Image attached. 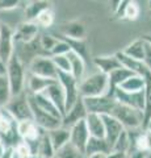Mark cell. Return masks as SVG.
Masks as SVG:
<instances>
[{
    "mask_svg": "<svg viewBox=\"0 0 151 158\" xmlns=\"http://www.w3.org/2000/svg\"><path fill=\"white\" fill-rule=\"evenodd\" d=\"M77 91L81 99L109 95L108 75L100 71L89 74L83 78L80 82H77Z\"/></svg>",
    "mask_w": 151,
    "mask_h": 158,
    "instance_id": "6da1fadb",
    "label": "cell"
},
{
    "mask_svg": "<svg viewBox=\"0 0 151 158\" xmlns=\"http://www.w3.org/2000/svg\"><path fill=\"white\" fill-rule=\"evenodd\" d=\"M26 75L28 71H25V65L14 53L11 59L6 63V77L8 79L9 87H11L12 98L25 92Z\"/></svg>",
    "mask_w": 151,
    "mask_h": 158,
    "instance_id": "7a4b0ae2",
    "label": "cell"
},
{
    "mask_svg": "<svg viewBox=\"0 0 151 158\" xmlns=\"http://www.w3.org/2000/svg\"><path fill=\"white\" fill-rule=\"evenodd\" d=\"M110 116L120 123L125 131H139L143 129V112H141L128 106L116 103Z\"/></svg>",
    "mask_w": 151,
    "mask_h": 158,
    "instance_id": "3957f363",
    "label": "cell"
},
{
    "mask_svg": "<svg viewBox=\"0 0 151 158\" xmlns=\"http://www.w3.org/2000/svg\"><path fill=\"white\" fill-rule=\"evenodd\" d=\"M4 110L16 123L24 120H32V111L28 102L26 92H24L18 96L11 98V100L7 103Z\"/></svg>",
    "mask_w": 151,
    "mask_h": 158,
    "instance_id": "277c9868",
    "label": "cell"
},
{
    "mask_svg": "<svg viewBox=\"0 0 151 158\" xmlns=\"http://www.w3.org/2000/svg\"><path fill=\"white\" fill-rule=\"evenodd\" d=\"M28 74L57 81L58 70H57V67L54 65V62H53L51 57H49V56H38V57L33 58L32 61L29 62Z\"/></svg>",
    "mask_w": 151,
    "mask_h": 158,
    "instance_id": "5b68a950",
    "label": "cell"
},
{
    "mask_svg": "<svg viewBox=\"0 0 151 158\" xmlns=\"http://www.w3.org/2000/svg\"><path fill=\"white\" fill-rule=\"evenodd\" d=\"M87 113H95V115H110L113 107L116 106V100L112 95H104L97 98H85L81 99Z\"/></svg>",
    "mask_w": 151,
    "mask_h": 158,
    "instance_id": "8992f818",
    "label": "cell"
},
{
    "mask_svg": "<svg viewBox=\"0 0 151 158\" xmlns=\"http://www.w3.org/2000/svg\"><path fill=\"white\" fill-rule=\"evenodd\" d=\"M57 82L61 85L63 92H65L66 111H69L70 108L80 99L79 91H77V81H75V79L71 77V74H66V73H59V71H58Z\"/></svg>",
    "mask_w": 151,
    "mask_h": 158,
    "instance_id": "52a82bcc",
    "label": "cell"
},
{
    "mask_svg": "<svg viewBox=\"0 0 151 158\" xmlns=\"http://www.w3.org/2000/svg\"><path fill=\"white\" fill-rule=\"evenodd\" d=\"M14 54L13 28L8 24L0 23V59L7 63Z\"/></svg>",
    "mask_w": 151,
    "mask_h": 158,
    "instance_id": "ba28073f",
    "label": "cell"
},
{
    "mask_svg": "<svg viewBox=\"0 0 151 158\" xmlns=\"http://www.w3.org/2000/svg\"><path fill=\"white\" fill-rule=\"evenodd\" d=\"M38 36H40V28L32 21L20 23L13 29L14 45H17V44L24 45V44L33 42L34 40L38 38Z\"/></svg>",
    "mask_w": 151,
    "mask_h": 158,
    "instance_id": "9c48e42d",
    "label": "cell"
},
{
    "mask_svg": "<svg viewBox=\"0 0 151 158\" xmlns=\"http://www.w3.org/2000/svg\"><path fill=\"white\" fill-rule=\"evenodd\" d=\"M113 98L117 103L124 106H128L134 110L143 112L145 110V91L141 92H125L120 88H116L113 91Z\"/></svg>",
    "mask_w": 151,
    "mask_h": 158,
    "instance_id": "30bf717a",
    "label": "cell"
},
{
    "mask_svg": "<svg viewBox=\"0 0 151 158\" xmlns=\"http://www.w3.org/2000/svg\"><path fill=\"white\" fill-rule=\"evenodd\" d=\"M70 131V140L69 142L75 146L76 149H79L80 152L84 153V149H85V145L87 142L89 140V133L87 131V127H85V123L84 120H81L79 123L74 124L71 128H69Z\"/></svg>",
    "mask_w": 151,
    "mask_h": 158,
    "instance_id": "8fae6325",
    "label": "cell"
},
{
    "mask_svg": "<svg viewBox=\"0 0 151 158\" xmlns=\"http://www.w3.org/2000/svg\"><path fill=\"white\" fill-rule=\"evenodd\" d=\"M103 121H104V133H105L104 140L106 141V144L109 145L110 150H112V148H113L114 142L117 141V138L120 137V135L125 129L122 128V125L110 115H104Z\"/></svg>",
    "mask_w": 151,
    "mask_h": 158,
    "instance_id": "7c38bea8",
    "label": "cell"
},
{
    "mask_svg": "<svg viewBox=\"0 0 151 158\" xmlns=\"http://www.w3.org/2000/svg\"><path fill=\"white\" fill-rule=\"evenodd\" d=\"M85 116H87V111H85L84 106H83V100L80 98L79 100H77L69 111H66V113L62 116V127L69 129V128H71L74 124H76V123L84 120Z\"/></svg>",
    "mask_w": 151,
    "mask_h": 158,
    "instance_id": "4fadbf2b",
    "label": "cell"
},
{
    "mask_svg": "<svg viewBox=\"0 0 151 158\" xmlns=\"http://www.w3.org/2000/svg\"><path fill=\"white\" fill-rule=\"evenodd\" d=\"M42 94L55 106V108L59 111V113L62 116L65 115V112H66V99H65V92H63L59 83L55 81L53 85L49 86Z\"/></svg>",
    "mask_w": 151,
    "mask_h": 158,
    "instance_id": "5bb4252c",
    "label": "cell"
},
{
    "mask_svg": "<svg viewBox=\"0 0 151 158\" xmlns=\"http://www.w3.org/2000/svg\"><path fill=\"white\" fill-rule=\"evenodd\" d=\"M16 131L18 137L21 138V141H33L37 140L41 136V131L38 128L33 120H24V121H18L16 123Z\"/></svg>",
    "mask_w": 151,
    "mask_h": 158,
    "instance_id": "9a60e30c",
    "label": "cell"
},
{
    "mask_svg": "<svg viewBox=\"0 0 151 158\" xmlns=\"http://www.w3.org/2000/svg\"><path fill=\"white\" fill-rule=\"evenodd\" d=\"M55 81L53 79H46V78H41V77H36V75H26V83H25V92L30 94V95H36V94H42L46 88L53 85Z\"/></svg>",
    "mask_w": 151,
    "mask_h": 158,
    "instance_id": "2e32d148",
    "label": "cell"
},
{
    "mask_svg": "<svg viewBox=\"0 0 151 158\" xmlns=\"http://www.w3.org/2000/svg\"><path fill=\"white\" fill-rule=\"evenodd\" d=\"M87 131L89 133V137L93 138H104V121L103 116L95 115V113H87V116L84 118Z\"/></svg>",
    "mask_w": 151,
    "mask_h": 158,
    "instance_id": "e0dca14e",
    "label": "cell"
},
{
    "mask_svg": "<svg viewBox=\"0 0 151 158\" xmlns=\"http://www.w3.org/2000/svg\"><path fill=\"white\" fill-rule=\"evenodd\" d=\"M116 57L118 58L121 66L125 67V69H128L129 71H131L133 74H135V75L145 77L146 74L149 73L143 62H141V61H137V59H133V58L128 57L126 54L122 53V50H121V52H117V53H116Z\"/></svg>",
    "mask_w": 151,
    "mask_h": 158,
    "instance_id": "ac0fdd59",
    "label": "cell"
},
{
    "mask_svg": "<svg viewBox=\"0 0 151 158\" xmlns=\"http://www.w3.org/2000/svg\"><path fill=\"white\" fill-rule=\"evenodd\" d=\"M95 66L99 69L100 73L105 74V75H109L112 71L117 70V69L122 67L121 63L118 61V58L116 57V54H112V56H101V57H96L93 59Z\"/></svg>",
    "mask_w": 151,
    "mask_h": 158,
    "instance_id": "d6986e66",
    "label": "cell"
},
{
    "mask_svg": "<svg viewBox=\"0 0 151 158\" xmlns=\"http://www.w3.org/2000/svg\"><path fill=\"white\" fill-rule=\"evenodd\" d=\"M67 58L70 62V74L75 81L80 82L85 77V61L76 53L70 52L67 53Z\"/></svg>",
    "mask_w": 151,
    "mask_h": 158,
    "instance_id": "ffe728a7",
    "label": "cell"
},
{
    "mask_svg": "<svg viewBox=\"0 0 151 158\" xmlns=\"http://www.w3.org/2000/svg\"><path fill=\"white\" fill-rule=\"evenodd\" d=\"M49 140H50L54 150H59L61 148H63L66 144H69L70 140V131L65 127H59L57 129H53L50 132H47Z\"/></svg>",
    "mask_w": 151,
    "mask_h": 158,
    "instance_id": "44dd1931",
    "label": "cell"
},
{
    "mask_svg": "<svg viewBox=\"0 0 151 158\" xmlns=\"http://www.w3.org/2000/svg\"><path fill=\"white\" fill-rule=\"evenodd\" d=\"M109 152H110V148L106 144V141L104 138L89 137V140L85 145V149H84V154H85V157L95 156V154H104L105 156V154H108Z\"/></svg>",
    "mask_w": 151,
    "mask_h": 158,
    "instance_id": "7402d4cb",
    "label": "cell"
},
{
    "mask_svg": "<svg viewBox=\"0 0 151 158\" xmlns=\"http://www.w3.org/2000/svg\"><path fill=\"white\" fill-rule=\"evenodd\" d=\"M145 52H146V44L142 38L134 40L133 42L129 44V45L122 50V53L126 54L128 57L137 59V61H141V62H143Z\"/></svg>",
    "mask_w": 151,
    "mask_h": 158,
    "instance_id": "603a6c76",
    "label": "cell"
},
{
    "mask_svg": "<svg viewBox=\"0 0 151 158\" xmlns=\"http://www.w3.org/2000/svg\"><path fill=\"white\" fill-rule=\"evenodd\" d=\"M47 8H51L50 3L47 2H29L26 3V6H24V13H25V17H26V21H34L37 19V16L40 15L41 12H43L45 9Z\"/></svg>",
    "mask_w": 151,
    "mask_h": 158,
    "instance_id": "cb8c5ba5",
    "label": "cell"
},
{
    "mask_svg": "<svg viewBox=\"0 0 151 158\" xmlns=\"http://www.w3.org/2000/svg\"><path fill=\"white\" fill-rule=\"evenodd\" d=\"M57 37L63 40V41L70 46L71 52H74L77 56H80L84 61L88 59V45H87L85 40H72V38H67L65 36H62V34H59V36L57 34Z\"/></svg>",
    "mask_w": 151,
    "mask_h": 158,
    "instance_id": "d4e9b609",
    "label": "cell"
},
{
    "mask_svg": "<svg viewBox=\"0 0 151 158\" xmlns=\"http://www.w3.org/2000/svg\"><path fill=\"white\" fill-rule=\"evenodd\" d=\"M145 86H146V81H145V77H141V75H131L129 79L121 85L120 88L121 91H125V92H141V91H145Z\"/></svg>",
    "mask_w": 151,
    "mask_h": 158,
    "instance_id": "484cf974",
    "label": "cell"
},
{
    "mask_svg": "<svg viewBox=\"0 0 151 158\" xmlns=\"http://www.w3.org/2000/svg\"><path fill=\"white\" fill-rule=\"evenodd\" d=\"M36 156H40L42 158H53L55 156V150H54V148H53L50 140H49L47 132H42L40 138H38Z\"/></svg>",
    "mask_w": 151,
    "mask_h": 158,
    "instance_id": "4316f807",
    "label": "cell"
},
{
    "mask_svg": "<svg viewBox=\"0 0 151 158\" xmlns=\"http://www.w3.org/2000/svg\"><path fill=\"white\" fill-rule=\"evenodd\" d=\"M145 110H143V129L151 120V74L147 73L145 75Z\"/></svg>",
    "mask_w": 151,
    "mask_h": 158,
    "instance_id": "83f0119b",
    "label": "cell"
},
{
    "mask_svg": "<svg viewBox=\"0 0 151 158\" xmlns=\"http://www.w3.org/2000/svg\"><path fill=\"white\" fill-rule=\"evenodd\" d=\"M84 34H85L84 25L75 21L66 25V28L63 29L62 36H65L67 38H72V40H84Z\"/></svg>",
    "mask_w": 151,
    "mask_h": 158,
    "instance_id": "f1b7e54d",
    "label": "cell"
},
{
    "mask_svg": "<svg viewBox=\"0 0 151 158\" xmlns=\"http://www.w3.org/2000/svg\"><path fill=\"white\" fill-rule=\"evenodd\" d=\"M112 150L124 153V154L128 156V153L131 150V140H130V135H129L128 131H124L121 133L120 137L117 138V141L114 142Z\"/></svg>",
    "mask_w": 151,
    "mask_h": 158,
    "instance_id": "f546056e",
    "label": "cell"
},
{
    "mask_svg": "<svg viewBox=\"0 0 151 158\" xmlns=\"http://www.w3.org/2000/svg\"><path fill=\"white\" fill-rule=\"evenodd\" d=\"M57 158H87L85 154L79 149H76L75 146H72L70 142L66 144L63 148H61L59 150L55 152Z\"/></svg>",
    "mask_w": 151,
    "mask_h": 158,
    "instance_id": "4dcf8cb0",
    "label": "cell"
},
{
    "mask_svg": "<svg viewBox=\"0 0 151 158\" xmlns=\"http://www.w3.org/2000/svg\"><path fill=\"white\" fill-rule=\"evenodd\" d=\"M54 20H55V17H54L53 9L47 8V9H45L43 12H41L40 15H38L37 19L33 23H34L38 28H50L53 24H54Z\"/></svg>",
    "mask_w": 151,
    "mask_h": 158,
    "instance_id": "1f68e13d",
    "label": "cell"
},
{
    "mask_svg": "<svg viewBox=\"0 0 151 158\" xmlns=\"http://www.w3.org/2000/svg\"><path fill=\"white\" fill-rule=\"evenodd\" d=\"M12 94L11 87H9L8 79L6 75H0V108H4L7 103L11 100Z\"/></svg>",
    "mask_w": 151,
    "mask_h": 158,
    "instance_id": "d6a6232c",
    "label": "cell"
},
{
    "mask_svg": "<svg viewBox=\"0 0 151 158\" xmlns=\"http://www.w3.org/2000/svg\"><path fill=\"white\" fill-rule=\"evenodd\" d=\"M57 41H58V38L54 36V34H46L45 33V34H41V36L38 37V42H40L41 49L49 57H50V52H51V49L54 48Z\"/></svg>",
    "mask_w": 151,
    "mask_h": 158,
    "instance_id": "836d02e7",
    "label": "cell"
},
{
    "mask_svg": "<svg viewBox=\"0 0 151 158\" xmlns=\"http://www.w3.org/2000/svg\"><path fill=\"white\" fill-rule=\"evenodd\" d=\"M139 12H141V8L135 2H126V7H125V11L122 15V19L134 21V20L138 19Z\"/></svg>",
    "mask_w": 151,
    "mask_h": 158,
    "instance_id": "e575fe53",
    "label": "cell"
},
{
    "mask_svg": "<svg viewBox=\"0 0 151 158\" xmlns=\"http://www.w3.org/2000/svg\"><path fill=\"white\" fill-rule=\"evenodd\" d=\"M51 59H53V62H54L57 70L59 73L70 74V62H69V58H67V54H66V56L51 57Z\"/></svg>",
    "mask_w": 151,
    "mask_h": 158,
    "instance_id": "d590c367",
    "label": "cell"
},
{
    "mask_svg": "<svg viewBox=\"0 0 151 158\" xmlns=\"http://www.w3.org/2000/svg\"><path fill=\"white\" fill-rule=\"evenodd\" d=\"M57 37V36H55ZM58 38V37H57ZM71 52V49L70 46L67 45V44L63 41V40L61 38H58V41L57 44L54 45V48L51 49V52H50V57H55V56H66L67 53H70Z\"/></svg>",
    "mask_w": 151,
    "mask_h": 158,
    "instance_id": "8d00e7d4",
    "label": "cell"
},
{
    "mask_svg": "<svg viewBox=\"0 0 151 158\" xmlns=\"http://www.w3.org/2000/svg\"><path fill=\"white\" fill-rule=\"evenodd\" d=\"M21 2L18 0H0V12H9L20 7Z\"/></svg>",
    "mask_w": 151,
    "mask_h": 158,
    "instance_id": "74e56055",
    "label": "cell"
},
{
    "mask_svg": "<svg viewBox=\"0 0 151 158\" xmlns=\"http://www.w3.org/2000/svg\"><path fill=\"white\" fill-rule=\"evenodd\" d=\"M146 44V42H145ZM143 63L146 69H147V71L151 74V48L146 44V52H145V58H143Z\"/></svg>",
    "mask_w": 151,
    "mask_h": 158,
    "instance_id": "f35d334b",
    "label": "cell"
},
{
    "mask_svg": "<svg viewBox=\"0 0 151 158\" xmlns=\"http://www.w3.org/2000/svg\"><path fill=\"white\" fill-rule=\"evenodd\" d=\"M146 156V153L145 152H141V150H130L128 153V157L126 158H145Z\"/></svg>",
    "mask_w": 151,
    "mask_h": 158,
    "instance_id": "ab89813d",
    "label": "cell"
},
{
    "mask_svg": "<svg viewBox=\"0 0 151 158\" xmlns=\"http://www.w3.org/2000/svg\"><path fill=\"white\" fill-rule=\"evenodd\" d=\"M128 156L124 154V153H120V152H114V150H110L108 154H105L104 158H126Z\"/></svg>",
    "mask_w": 151,
    "mask_h": 158,
    "instance_id": "60d3db41",
    "label": "cell"
},
{
    "mask_svg": "<svg viewBox=\"0 0 151 158\" xmlns=\"http://www.w3.org/2000/svg\"><path fill=\"white\" fill-rule=\"evenodd\" d=\"M13 153H14L13 148H7L6 152H4V154L0 157V158H12L13 157Z\"/></svg>",
    "mask_w": 151,
    "mask_h": 158,
    "instance_id": "b9f144b4",
    "label": "cell"
},
{
    "mask_svg": "<svg viewBox=\"0 0 151 158\" xmlns=\"http://www.w3.org/2000/svg\"><path fill=\"white\" fill-rule=\"evenodd\" d=\"M141 38H142L143 41H145V42L147 44V45L151 48V33H150V34H145V36H142Z\"/></svg>",
    "mask_w": 151,
    "mask_h": 158,
    "instance_id": "7bdbcfd3",
    "label": "cell"
},
{
    "mask_svg": "<svg viewBox=\"0 0 151 158\" xmlns=\"http://www.w3.org/2000/svg\"><path fill=\"white\" fill-rule=\"evenodd\" d=\"M0 75H6V63L0 59Z\"/></svg>",
    "mask_w": 151,
    "mask_h": 158,
    "instance_id": "ee69618b",
    "label": "cell"
},
{
    "mask_svg": "<svg viewBox=\"0 0 151 158\" xmlns=\"http://www.w3.org/2000/svg\"><path fill=\"white\" fill-rule=\"evenodd\" d=\"M6 149H7V146L3 144V142H0V157H2L3 154H4V152H6Z\"/></svg>",
    "mask_w": 151,
    "mask_h": 158,
    "instance_id": "f6af8a7d",
    "label": "cell"
},
{
    "mask_svg": "<svg viewBox=\"0 0 151 158\" xmlns=\"http://www.w3.org/2000/svg\"><path fill=\"white\" fill-rule=\"evenodd\" d=\"M87 158H104V154H95V156H89Z\"/></svg>",
    "mask_w": 151,
    "mask_h": 158,
    "instance_id": "bcb514c9",
    "label": "cell"
},
{
    "mask_svg": "<svg viewBox=\"0 0 151 158\" xmlns=\"http://www.w3.org/2000/svg\"><path fill=\"white\" fill-rule=\"evenodd\" d=\"M145 129H146V131H149V132H151V120L147 123V125L145 127Z\"/></svg>",
    "mask_w": 151,
    "mask_h": 158,
    "instance_id": "7dc6e473",
    "label": "cell"
},
{
    "mask_svg": "<svg viewBox=\"0 0 151 158\" xmlns=\"http://www.w3.org/2000/svg\"><path fill=\"white\" fill-rule=\"evenodd\" d=\"M25 158H42V157H40V156H33V154H30V156H28V157H25Z\"/></svg>",
    "mask_w": 151,
    "mask_h": 158,
    "instance_id": "c3c4849f",
    "label": "cell"
},
{
    "mask_svg": "<svg viewBox=\"0 0 151 158\" xmlns=\"http://www.w3.org/2000/svg\"><path fill=\"white\" fill-rule=\"evenodd\" d=\"M145 158H151V152H149V153H146V156H145Z\"/></svg>",
    "mask_w": 151,
    "mask_h": 158,
    "instance_id": "681fc988",
    "label": "cell"
},
{
    "mask_svg": "<svg viewBox=\"0 0 151 158\" xmlns=\"http://www.w3.org/2000/svg\"><path fill=\"white\" fill-rule=\"evenodd\" d=\"M12 158H20V157H18L17 154H14V153H13V157H12Z\"/></svg>",
    "mask_w": 151,
    "mask_h": 158,
    "instance_id": "f907efd6",
    "label": "cell"
},
{
    "mask_svg": "<svg viewBox=\"0 0 151 158\" xmlns=\"http://www.w3.org/2000/svg\"><path fill=\"white\" fill-rule=\"evenodd\" d=\"M149 8L151 9V2H149Z\"/></svg>",
    "mask_w": 151,
    "mask_h": 158,
    "instance_id": "816d5d0a",
    "label": "cell"
},
{
    "mask_svg": "<svg viewBox=\"0 0 151 158\" xmlns=\"http://www.w3.org/2000/svg\"><path fill=\"white\" fill-rule=\"evenodd\" d=\"M53 158H57V157H55V156H54V157H53Z\"/></svg>",
    "mask_w": 151,
    "mask_h": 158,
    "instance_id": "f5cc1de1",
    "label": "cell"
},
{
    "mask_svg": "<svg viewBox=\"0 0 151 158\" xmlns=\"http://www.w3.org/2000/svg\"><path fill=\"white\" fill-rule=\"evenodd\" d=\"M0 142H2V138H0Z\"/></svg>",
    "mask_w": 151,
    "mask_h": 158,
    "instance_id": "db71d44e",
    "label": "cell"
}]
</instances>
